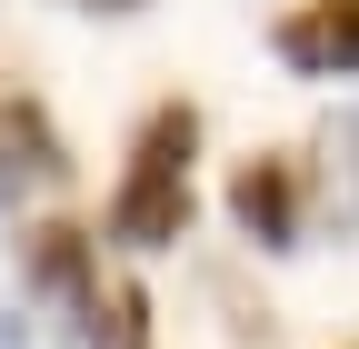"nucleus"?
<instances>
[{
	"label": "nucleus",
	"mask_w": 359,
	"mask_h": 349,
	"mask_svg": "<svg viewBox=\"0 0 359 349\" xmlns=\"http://www.w3.org/2000/svg\"><path fill=\"white\" fill-rule=\"evenodd\" d=\"M190 160H200V110L170 100L140 120V140H130V170H120V200H110V240L130 249H170L190 230Z\"/></svg>",
	"instance_id": "1"
},
{
	"label": "nucleus",
	"mask_w": 359,
	"mask_h": 349,
	"mask_svg": "<svg viewBox=\"0 0 359 349\" xmlns=\"http://www.w3.org/2000/svg\"><path fill=\"white\" fill-rule=\"evenodd\" d=\"M280 60L299 80H359V0H299L280 20Z\"/></svg>",
	"instance_id": "2"
},
{
	"label": "nucleus",
	"mask_w": 359,
	"mask_h": 349,
	"mask_svg": "<svg viewBox=\"0 0 359 349\" xmlns=\"http://www.w3.org/2000/svg\"><path fill=\"white\" fill-rule=\"evenodd\" d=\"M70 180V150L40 100H11L0 110V210H20V190H60Z\"/></svg>",
	"instance_id": "3"
},
{
	"label": "nucleus",
	"mask_w": 359,
	"mask_h": 349,
	"mask_svg": "<svg viewBox=\"0 0 359 349\" xmlns=\"http://www.w3.org/2000/svg\"><path fill=\"white\" fill-rule=\"evenodd\" d=\"M230 220H240L259 249H290V240H299V170H290V160H240Z\"/></svg>",
	"instance_id": "4"
},
{
	"label": "nucleus",
	"mask_w": 359,
	"mask_h": 349,
	"mask_svg": "<svg viewBox=\"0 0 359 349\" xmlns=\"http://www.w3.org/2000/svg\"><path fill=\"white\" fill-rule=\"evenodd\" d=\"M30 289L60 299L70 329L90 339V320H100V280H90V240H80V230H40V240H30Z\"/></svg>",
	"instance_id": "5"
},
{
	"label": "nucleus",
	"mask_w": 359,
	"mask_h": 349,
	"mask_svg": "<svg viewBox=\"0 0 359 349\" xmlns=\"http://www.w3.org/2000/svg\"><path fill=\"white\" fill-rule=\"evenodd\" d=\"M320 230L359 240V120L320 130Z\"/></svg>",
	"instance_id": "6"
},
{
	"label": "nucleus",
	"mask_w": 359,
	"mask_h": 349,
	"mask_svg": "<svg viewBox=\"0 0 359 349\" xmlns=\"http://www.w3.org/2000/svg\"><path fill=\"white\" fill-rule=\"evenodd\" d=\"M90 349H150V299H140V289H120V299H110V320H90Z\"/></svg>",
	"instance_id": "7"
},
{
	"label": "nucleus",
	"mask_w": 359,
	"mask_h": 349,
	"mask_svg": "<svg viewBox=\"0 0 359 349\" xmlns=\"http://www.w3.org/2000/svg\"><path fill=\"white\" fill-rule=\"evenodd\" d=\"M0 349H30V339H20V329H11V320H0Z\"/></svg>",
	"instance_id": "8"
},
{
	"label": "nucleus",
	"mask_w": 359,
	"mask_h": 349,
	"mask_svg": "<svg viewBox=\"0 0 359 349\" xmlns=\"http://www.w3.org/2000/svg\"><path fill=\"white\" fill-rule=\"evenodd\" d=\"M90 11H130V0H90Z\"/></svg>",
	"instance_id": "9"
}]
</instances>
